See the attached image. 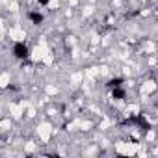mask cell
<instances>
[{
	"mask_svg": "<svg viewBox=\"0 0 158 158\" xmlns=\"http://www.w3.org/2000/svg\"><path fill=\"white\" fill-rule=\"evenodd\" d=\"M13 54H15L17 58H21V60H24V58L28 56V47H26L24 43H17V45L13 47Z\"/></svg>",
	"mask_w": 158,
	"mask_h": 158,
	"instance_id": "6da1fadb",
	"label": "cell"
},
{
	"mask_svg": "<svg viewBox=\"0 0 158 158\" xmlns=\"http://www.w3.org/2000/svg\"><path fill=\"white\" fill-rule=\"evenodd\" d=\"M30 19L35 23V24H39L41 21H43V17H41V13H30Z\"/></svg>",
	"mask_w": 158,
	"mask_h": 158,
	"instance_id": "7a4b0ae2",
	"label": "cell"
}]
</instances>
